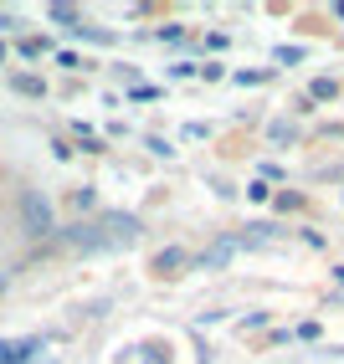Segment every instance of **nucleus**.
Returning a JSON list of instances; mask_svg holds the SVG:
<instances>
[{
	"mask_svg": "<svg viewBox=\"0 0 344 364\" xmlns=\"http://www.w3.org/2000/svg\"><path fill=\"white\" fill-rule=\"evenodd\" d=\"M98 231H103V247H134L139 241V215H124V210H108V215H98L93 221Z\"/></svg>",
	"mask_w": 344,
	"mask_h": 364,
	"instance_id": "1",
	"label": "nucleus"
},
{
	"mask_svg": "<svg viewBox=\"0 0 344 364\" xmlns=\"http://www.w3.org/2000/svg\"><path fill=\"white\" fill-rule=\"evenodd\" d=\"M21 226H26V236H52V205H46V196H36V190H26L21 196Z\"/></svg>",
	"mask_w": 344,
	"mask_h": 364,
	"instance_id": "2",
	"label": "nucleus"
},
{
	"mask_svg": "<svg viewBox=\"0 0 344 364\" xmlns=\"http://www.w3.org/2000/svg\"><path fill=\"white\" fill-rule=\"evenodd\" d=\"M62 247H67V252H108V247H103V231H98V226H83V221L62 231Z\"/></svg>",
	"mask_w": 344,
	"mask_h": 364,
	"instance_id": "3",
	"label": "nucleus"
},
{
	"mask_svg": "<svg viewBox=\"0 0 344 364\" xmlns=\"http://www.w3.org/2000/svg\"><path fill=\"white\" fill-rule=\"evenodd\" d=\"M241 247H247V241H241V236H221L216 247H211V252L201 257V267H226V262H231V257H236Z\"/></svg>",
	"mask_w": 344,
	"mask_h": 364,
	"instance_id": "4",
	"label": "nucleus"
},
{
	"mask_svg": "<svg viewBox=\"0 0 344 364\" xmlns=\"http://www.w3.org/2000/svg\"><path fill=\"white\" fill-rule=\"evenodd\" d=\"M175 267H185V252H180V247H165V252L155 257V272H160V277H170Z\"/></svg>",
	"mask_w": 344,
	"mask_h": 364,
	"instance_id": "5",
	"label": "nucleus"
},
{
	"mask_svg": "<svg viewBox=\"0 0 344 364\" xmlns=\"http://www.w3.org/2000/svg\"><path fill=\"white\" fill-rule=\"evenodd\" d=\"M16 92H26V98H41V77H11Z\"/></svg>",
	"mask_w": 344,
	"mask_h": 364,
	"instance_id": "6",
	"label": "nucleus"
},
{
	"mask_svg": "<svg viewBox=\"0 0 344 364\" xmlns=\"http://www.w3.org/2000/svg\"><path fill=\"white\" fill-rule=\"evenodd\" d=\"M46 16H52V21H62V26L72 31V26H78V11H72V6H52V11H46Z\"/></svg>",
	"mask_w": 344,
	"mask_h": 364,
	"instance_id": "7",
	"label": "nucleus"
},
{
	"mask_svg": "<svg viewBox=\"0 0 344 364\" xmlns=\"http://www.w3.org/2000/svg\"><path fill=\"white\" fill-rule=\"evenodd\" d=\"M93 200H98V196H93V190H88V185L78 190V196H72V205H78V210H93Z\"/></svg>",
	"mask_w": 344,
	"mask_h": 364,
	"instance_id": "8",
	"label": "nucleus"
},
{
	"mask_svg": "<svg viewBox=\"0 0 344 364\" xmlns=\"http://www.w3.org/2000/svg\"><path fill=\"white\" fill-rule=\"evenodd\" d=\"M334 92H339V87H334L329 77H318V82H313V98H334Z\"/></svg>",
	"mask_w": 344,
	"mask_h": 364,
	"instance_id": "9",
	"label": "nucleus"
},
{
	"mask_svg": "<svg viewBox=\"0 0 344 364\" xmlns=\"http://www.w3.org/2000/svg\"><path fill=\"white\" fill-rule=\"evenodd\" d=\"M11 26H16V16H11V11H0V31H11Z\"/></svg>",
	"mask_w": 344,
	"mask_h": 364,
	"instance_id": "10",
	"label": "nucleus"
},
{
	"mask_svg": "<svg viewBox=\"0 0 344 364\" xmlns=\"http://www.w3.org/2000/svg\"><path fill=\"white\" fill-rule=\"evenodd\" d=\"M334 16H339V21H344V6H334Z\"/></svg>",
	"mask_w": 344,
	"mask_h": 364,
	"instance_id": "11",
	"label": "nucleus"
}]
</instances>
